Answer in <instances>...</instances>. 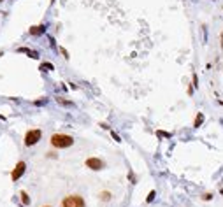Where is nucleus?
<instances>
[{"label": "nucleus", "mask_w": 223, "mask_h": 207, "mask_svg": "<svg viewBox=\"0 0 223 207\" xmlns=\"http://www.w3.org/2000/svg\"><path fill=\"white\" fill-rule=\"evenodd\" d=\"M39 70L42 72H49V70H55V67H53V63H41V67H39Z\"/></svg>", "instance_id": "obj_9"}, {"label": "nucleus", "mask_w": 223, "mask_h": 207, "mask_svg": "<svg viewBox=\"0 0 223 207\" xmlns=\"http://www.w3.org/2000/svg\"><path fill=\"white\" fill-rule=\"evenodd\" d=\"M56 102L63 105V107H74V102H69V100H65V98H61V97H56Z\"/></svg>", "instance_id": "obj_10"}, {"label": "nucleus", "mask_w": 223, "mask_h": 207, "mask_svg": "<svg viewBox=\"0 0 223 207\" xmlns=\"http://www.w3.org/2000/svg\"><path fill=\"white\" fill-rule=\"evenodd\" d=\"M0 119H2V121H4V119H5V118H4V116H2V114H0Z\"/></svg>", "instance_id": "obj_21"}, {"label": "nucleus", "mask_w": 223, "mask_h": 207, "mask_svg": "<svg viewBox=\"0 0 223 207\" xmlns=\"http://www.w3.org/2000/svg\"><path fill=\"white\" fill-rule=\"evenodd\" d=\"M51 2H55V0H51Z\"/></svg>", "instance_id": "obj_24"}, {"label": "nucleus", "mask_w": 223, "mask_h": 207, "mask_svg": "<svg viewBox=\"0 0 223 207\" xmlns=\"http://www.w3.org/2000/svg\"><path fill=\"white\" fill-rule=\"evenodd\" d=\"M220 193H221V195H223V188H221V190H220Z\"/></svg>", "instance_id": "obj_23"}, {"label": "nucleus", "mask_w": 223, "mask_h": 207, "mask_svg": "<svg viewBox=\"0 0 223 207\" xmlns=\"http://www.w3.org/2000/svg\"><path fill=\"white\" fill-rule=\"evenodd\" d=\"M211 198H213L211 193H204V195H202V200H211Z\"/></svg>", "instance_id": "obj_16"}, {"label": "nucleus", "mask_w": 223, "mask_h": 207, "mask_svg": "<svg viewBox=\"0 0 223 207\" xmlns=\"http://www.w3.org/2000/svg\"><path fill=\"white\" fill-rule=\"evenodd\" d=\"M218 104H221V105H223V100H218Z\"/></svg>", "instance_id": "obj_22"}, {"label": "nucleus", "mask_w": 223, "mask_h": 207, "mask_svg": "<svg viewBox=\"0 0 223 207\" xmlns=\"http://www.w3.org/2000/svg\"><path fill=\"white\" fill-rule=\"evenodd\" d=\"M25 170H27V163H25V162H18V163H16V167H14V170L11 172L12 181H18V179L25 174Z\"/></svg>", "instance_id": "obj_5"}, {"label": "nucleus", "mask_w": 223, "mask_h": 207, "mask_svg": "<svg viewBox=\"0 0 223 207\" xmlns=\"http://www.w3.org/2000/svg\"><path fill=\"white\" fill-rule=\"evenodd\" d=\"M60 51H61V54H63V56H65V58H69V53L65 51V49H63V48H60Z\"/></svg>", "instance_id": "obj_20"}, {"label": "nucleus", "mask_w": 223, "mask_h": 207, "mask_svg": "<svg viewBox=\"0 0 223 207\" xmlns=\"http://www.w3.org/2000/svg\"><path fill=\"white\" fill-rule=\"evenodd\" d=\"M100 126L104 128V130H111V126H109L107 123H100Z\"/></svg>", "instance_id": "obj_19"}, {"label": "nucleus", "mask_w": 223, "mask_h": 207, "mask_svg": "<svg viewBox=\"0 0 223 207\" xmlns=\"http://www.w3.org/2000/svg\"><path fill=\"white\" fill-rule=\"evenodd\" d=\"M46 207H48V205H46Z\"/></svg>", "instance_id": "obj_25"}, {"label": "nucleus", "mask_w": 223, "mask_h": 207, "mask_svg": "<svg viewBox=\"0 0 223 207\" xmlns=\"http://www.w3.org/2000/svg\"><path fill=\"white\" fill-rule=\"evenodd\" d=\"M46 102H48V98H42V100H35L33 104H35V105H44Z\"/></svg>", "instance_id": "obj_15"}, {"label": "nucleus", "mask_w": 223, "mask_h": 207, "mask_svg": "<svg viewBox=\"0 0 223 207\" xmlns=\"http://www.w3.org/2000/svg\"><path fill=\"white\" fill-rule=\"evenodd\" d=\"M128 177H130V181H132V184H135V181H137V179H135V177H133V172H132V170H130V172H128Z\"/></svg>", "instance_id": "obj_17"}, {"label": "nucleus", "mask_w": 223, "mask_h": 207, "mask_svg": "<svg viewBox=\"0 0 223 207\" xmlns=\"http://www.w3.org/2000/svg\"><path fill=\"white\" fill-rule=\"evenodd\" d=\"M51 146L56 147V149H65V147H71L74 144V137L67 134H53L51 135Z\"/></svg>", "instance_id": "obj_1"}, {"label": "nucleus", "mask_w": 223, "mask_h": 207, "mask_svg": "<svg viewBox=\"0 0 223 207\" xmlns=\"http://www.w3.org/2000/svg\"><path fill=\"white\" fill-rule=\"evenodd\" d=\"M84 165L88 167V168H91V170H102V168H105V162L93 156V158H88V160L84 162Z\"/></svg>", "instance_id": "obj_4"}, {"label": "nucleus", "mask_w": 223, "mask_h": 207, "mask_svg": "<svg viewBox=\"0 0 223 207\" xmlns=\"http://www.w3.org/2000/svg\"><path fill=\"white\" fill-rule=\"evenodd\" d=\"M202 121H204V114L199 113L197 114V118H195V121H193V128H199V126L202 125Z\"/></svg>", "instance_id": "obj_11"}, {"label": "nucleus", "mask_w": 223, "mask_h": 207, "mask_svg": "<svg viewBox=\"0 0 223 207\" xmlns=\"http://www.w3.org/2000/svg\"><path fill=\"white\" fill-rule=\"evenodd\" d=\"M111 135H112V139H114L116 142H121V137H120V135L116 134V132H111Z\"/></svg>", "instance_id": "obj_14"}, {"label": "nucleus", "mask_w": 223, "mask_h": 207, "mask_svg": "<svg viewBox=\"0 0 223 207\" xmlns=\"http://www.w3.org/2000/svg\"><path fill=\"white\" fill-rule=\"evenodd\" d=\"M61 207H86V202L81 195H69L61 200Z\"/></svg>", "instance_id": "obj_2"}, {"label": "nucleus", "mask_w": 223, "mask_h": 207, "mask_svg": "<svg viewBox=\"0 0 223 207\" xmlns=\"http://www.w3.org/2000/svg\"><path fill=\"white\" fill-rule=\"evenodd\" d=\"M99 198H100L102 202H107V200L112 198V193L111 191H100V193H99Z\"/></svg>", "instance_id": "obj_8"}, {"label": "nucleus", "mask_w": 223, "mask_h": 207, "mask_svg": "<svg viewBox=\"0 0 223 207\" xmlns=\"http://www.w3.org/2000/svg\"><path fill=\"white\" fill-rule=\"evenodd\" d=\"M193 86H195V88L199 86V79H197V74H193Z\"/></svg>", "instance_id": "obj_18"}, {"label": "nucleus", "mask_w": 223, "mask_h": 207, "mask_svg": "<svg viewBox=\"0 0 223 207\" xmlns=\"http://www.w3.org/2000/svg\"><path fill=\"white\" fill-rule=\"evenodd\" d=\"M42 137V132L41 130H37V128H33V130H28L27 134H25V146H35L39 141H41Z\"/></svg>", "instance_id": "obj_3"}, {"label": "nucleus", "mask_w": 223, "mask_h": 207, "mask_svg": "<svg viewBox=\"0 0 223 207\" xmlns=\"http://www.w3.org/2000/svg\"><path fill=\"white\" fill-rule=\"evenodd\" d=\"M44 32H46V28H44L42 25H39V26H32L30 35H41V33H44Z\"/></svg>", "instance_id": "obj_6"}, {"label": "nucleus", "mask_w": 223, "mask_h": 207, "mask_svg": "<svg viewBox=\"0 0 223 207\" xmlns=\"http://www.w3.org/2000/svg\"><path fill=\"white\" fill-rule=\"evenodd\" d=\"M20 53H27L30 58H39V53H35V51H32V49H28V48H20L18 49Z\"/></svg>", "instance_id": "obj_7"}, {"label": "nucleus", "mask_w": 223, "mask_h": 207, "mask_svg": "<svg viewBox=\"0 0 223 207\" xmlns=\"http://www.w3.org/2000/svg\"><path fill=\"white\" fill-rule=\"evenodd\" d=\"M155 195H156V191H155V190H151V191L148 193V197H146V202H148V204H149V202H153V200H155Z\"/></svg>", "instance_id": "obj_13"}, {"label": "nucleus", "mask_w": 223, "mask_h": 207, "mask_svg": "<svg viewBox=\"0 0 223 207\" xmlns=\"http://www.w3.org/2000/svg\"><path fill=\"white\" fill-rule=\"evenodd\" d=\"M20 197H21V202H23V205H28V204H30V197H28V193H27V191H21Z\"/></svg>", "instance_id": "obj_12"}]
</instances>
